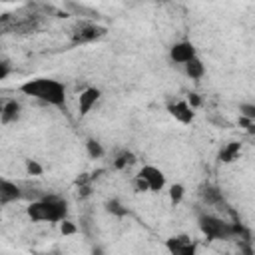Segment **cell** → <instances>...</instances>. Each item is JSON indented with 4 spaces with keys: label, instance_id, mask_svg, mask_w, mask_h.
I'll return each mask as SVG.
<instances>
[{
    "label": "cell",
    "instance_id": "13",
    "mask_svg": "<svg viewBox=\"0 0 255 255\" xmlns=\"http://www.w3.org/2000/svg\"><path fill=\"white\" fill-rule=\"evenodd\" d=\"M239 153H241V143L229 141V143L223 145V149L219 151V159L225 161V163H229V161H235V159L239 157Z\"/></svg>",
    "mask_w": 255,
    "mask_h": 255
},
{
    "label": "cell",
    "instance_id": "19",
    "mask_svg": "<svg viewBox=\"0 0 255 255\" xmlns=\"http://www.w3.org/2000/svg\"><path fill=\"white\" fill-rule=\"evenodd\" d=\"M239 124L245 128L247 133H253V135H255V120H249V118H243V116H241Z\"/></svg>",
    "mask_w": 255,
    "mask_h": 255
},
{
    "label": "cell",
    "instance_id": "25",
    "mask_svg": "<svg viewBox=\"0 0 255 255\" xmlns=\"http://www.w3.org/2000/svg\"><path fill=\"white\" fill-rule=\"evenodd\" d=\"M6 2H10V0H6Z\"/></svg>",
    "mask_w": 255,
    "mask_h": 255
},
{
    "label": "cell",
    "instance_id": "3",
    "mask_svg": "<svg viewBox=\"0 0 255 255\" xmlns=\"http://www.w3.org/2000/svg\"><path fill=\"white\" fill-rule=\"evenodd\" d=\"M199 229L209 239H233L239 235H247V231L241 225L229 223V221H225L217 215H211V213L199 215Z\"/></svg>",
    "mask_w": 255,
    "mask_h": 255
},
{
    "label": "cell",
    "instance_id": "17",
    "mask_svg": "<svg viewBox=\"0 0 255 255\" xmlns=\"http://www.w3.org/2000/svg\"><path fill=\"white\" fill-rule=\"evenodd\" d=\"M239 114H241L243 118L255 120V104H241V106H239Z\"/></svg>",
    "mask_w": 255,
    "mask_h": 255
},
{
    "label": "cell",
    "instance_id": "7",
    "mask_svg": "<svg viewBox=\"0 0 255 255\" xmlns=\"http://www.w3.org/2000/svg\"><path fill=\"white\" fill-rule=\"evenodd\" d=\"M167 249L177 255H191L195 251V241L189 235H175L167 239Z\"/></svg>",
    "mask_w": 255,
    "mask_h": 255
},
{
    "label": "cell",
    "instance_id": "6",
    "mask_svg": "<svg viewBox=\"0 0 255 255\" xmlns=\"http://www.w3.org/2000/svg\"><path fill=\"white\" fill-rule=\"evenodd\" d=\"M197 56V52H195V46L191 44V42H187V40H181V42H175L171 48H169V58H171V62L173 64H185V62H189L191 58H195Z\"/></svg>",
    "mask_w": 255,
    "mask_h": 255
},
{
    "label": "cell",
    "instance_id": "5",
    "mask_svg": "<svg viewBox=\"0 0 255 255\" xmlns=\"http://www.w3.org/2000/svg\"><path fill=\"white\" fill-rule=\"evenodd\" d=\"M137 175L147 183L149 191H161V189L165 187V175H163V171H161L159 167H155V165H143Z\"/></svg>",
    "mask_w": 255,
    "mask_h": 255
},
{
    "label": "cell",
    "instance_id": "20",
    "mask_svg": "<svg viewBox=\"0 0 255 255\" xmlns=\"http://www.w3.org/2000/svg\"><path fill=\"white\" fill-rule=\"evenodd\" d=\"M108 211H112V213H116V215H126V213H128L126 209H122V205H120L116 199H112V201L108 203Z\"/></svg>",
    "mask_w": 255,
    "mask_h": 255
},
{
    "label": "cell",
    "instance_id": "10",
    "mask_svg": "<svg viewBox=\"0 0 255 255\" xmlns=\"http://www.w3.org/2000/svg\"><path fill=\"white\" fill-rule=\"evenodd\" d=\"M100 100V90L98 88H86L82 94H80V98H78V108H80V114L82 116H86L94 106H96V102Z\"/></svg>",
    "mask_w": 255,
    "mask_h": 255
},
{
    "label": "cell",
    "instance_id": "9",
    "mask_svg": "<svg viewBox=\"0 0 255 255\" xmlns=\"http://www.w3.org/2000/svg\"><path fill=\"white\" fill-rule=\"evenodd\" d=\"M22 195H24V193H22V189H20L18 183L8 181V179H2V181H0V203H2V205H8V203H12V201H18Z\"/></svg>",
    "mask_w": 255,
    "mask_h": 255
},
{
    "label": "cell",
    "instance_id": "24",
    "mask_svg": "<svg viewBox=\"0 0 255 255\" xmlns=\"http://www.w3.org/2000/svg\"><path fill=\"white\" fill-rule=\"evenodd\" d=\"M161 2H165V0H161Z\"/></svg>",
    "mask_w": 255,
    "mask_h": 255
},
{
    "label": "cell",
    "instance_id": "15",
    "mask_svg": "<svg viewBox=\"0 0 255 255\" xmlns=\"http://www.w3.org/2000/svg\"><path fill=\"white\" fill-rule=\"evenodd\" d=\"M86 147H88L90 157H94V159H100V157L104 155V147H102V143L96 141V139H88V141H86Z\"/></svg>",
    "mask_w": 255,
    "mask_h": 255
},
{
    "label": "cell",
    "instance_id": "22",
    "mask_svg": "<svg viewBox=\"0 0 255 255\" xmlns=\"http://www.w3.org/2000/svg\"><path fill=\"white\" fill-rule=\"evenodd\" d=\"M60 229H62V233L64 235H72V233H76V225L74 223H70V221H60Z\"/></svg>",
    "mask_w": 255,
    "mask_h": 255
},
{
    "label": "cell",
    "instance_id": "8",
    "mask_svg": "<svg viewBox=\"0 0 255 255\" xmlns=\"http://www.w3.org/2000/svg\"><path fill=\"white\" fill-rule=\"evenodd\" d=\"M169 114L179 122V124H191L193 122V106L187 102V100H181V102H175L169 106Z\"/></svg>",
    "mask_w": 255,
    "mask_h": 255
},
{
    "label": "cell",
    "instance_id": "21",
    "mask_svg": "<svg viewBox=\"0 0 255 255\" xmlns=\"http://www.w3.org/2000/svg\"><path fill=\"white\" fill-rule=\"evenodd\" d=\"M26 169H28L30 175H40V173H42V167H40L36 161H32V159L26 161Z\"/></svg>",
    "mask_w": 255,
    "mask_h": 255
},
{
    "label": "cell",
    "instance_id": "14",
    "mask_svg": "<svg viewBox=\"0 0 255 255\" xmlns=\"http://www.w3.org/2000/svg\"><path fill=\"white\" fill-rule=\"evenodd\" d=\"M201 197H203V201H205L207 205H221V203H223V195H221V191H219L217 187H211V185L203 187Z\"/></svg>",
    "mask_w": 255,
    "mask_h": 255
},
{
    "label": "cell",
    "instance_id": "16",
    "mask_svg": "<svg viewBox=\"0 0 255 255\" xmlns=\"http://www.w3.org/2000/svg\"><path fill=\"white\" fill-rule=\"evenodd\" d=\"M183 193H185L183 185H181V183H173V185L169 187V199H171V203L177 205V203L183 199Z\"/></svg>",
    "mask_w": 255,
    "mask_h": 255
},
{
    "label": "cell",
    "instance_id": "12",
    "mask_svg": "<svg viewBox=\"0 0 255 255\" xmlns=\"http://www.w3.org/2000/svg\"><path fill=\"white\" fill-rule=\"evenodd\" d=\"M183 68H185V74H187L191 80H199V78L205 74V66H203V62L199 60V56H195V58H191L189 62H185Z\"/></svg>",
    "mask_w": 255,
    "mask_h": 255
},
{
    "label": "cell",
    "instance_id": "2",
    "mask_svg": "<svg viewBox=\"0 0 255 255\" xmlns=\"http://www.w3.org/2000/svg\"><path fill=\"white\" fill-rule=\"evenodd\" d=\"M28 217L32 221H46V223H60L68 215V203L60 195H42L34 199L28 209Z\"/></svg>",
    "mask_w": 255,
    "mask_h": 255
},
{
    "label": "cell",
    "instance_id": "11",
    "mask_svg": "<svg viewBox=\"0 0 255 255\" xmlns=\"http://www.w3.org/2000/svg\"><path fill=\"white\" fill-rule=\"evenodd\" d=\"M18 118H20V104L16 100H6L2 104V110H0V122L4 126H8V124L16 122Z\"/></svg>",
    "mask_w": 255,
    "mask_h": 255
},
{
    "label": "cell",
    "instance_id": "23",
    "mask_svg": "<svg viewBox=\"0 0 255 255\" xmlns=\"http://www.w3.org/2000/svg\"><path fill=\"white\" fill-rule=\"evenodd\" d=\"M187 102L195 108V106H199V98H197V94H189V98H187Z\"/></svg>",
    "mask_w": 255,
    "mask_h": 255
},
{
    "label": "cell",
    "instance_id": "18",
    "mask_svg": "<svg viewBox=\"0 0 255 255\" xmlns=\"http://www.w3.org/2000/svg\"><path fill=\"white\" fill-rule=\"evenodd\" d=\"M131 161H133V155H131L129 151H124V153L118 155V159H116L114 163H116V167H126V165L131 163Z\"/></svg>",
    "mask_w": 255,
    "mask_h": 255
},
{
    "label": "cell",
    "instance_id": "4",
    "mask_svg": "<svg viewBox=\"0 0 255 255\" xmlns=\"http://www.w3.org/2000/svg\"><path fill=\"white\" fill-rule=\"evenodd\" d=\"M104 34H106V30L102 26L92 24V22H82L72 30V42L74 44H88V42L102 38Z\"/></svg>",
    "mask_w": 255,
    "mask_h": 255
},
{
    "label": "cell",
    "instance_id": "1",
    "mask_svg": "<svg viewBox=\"0 0 255 255\" xmlns=\"http://www.w3.org/2000/svg\"><path fill=\"white\" fill-rule=\"evenodd\" d=\"M24 96H30L42 104L62 108L66 106V86L54 78H32L20 86Z\"/></svg>",
    "mask_w": 255,
    "mask_h": 255
}]
</instances>
